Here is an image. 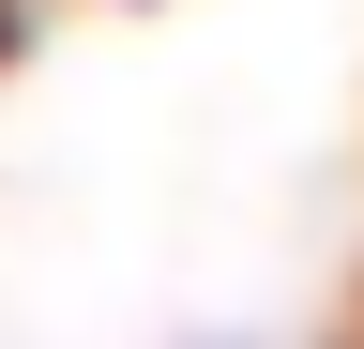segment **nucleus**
Here are the masks:
<instances>
[{
	"label": "nucleus",
	"instance_id": "f257e3e1",
	"mask_svg": "<svg viewBox=\"0 0 364 349\" xmlns=\"http://www.w3.org/2000/svg\"><path fill=\"white\" fill-rule=\"evenodd\" d=\"M0 31H16V0H0Z\"/></svg>",
	"mask_w": 364,
	"mask_h": 349
}]
</instances>
